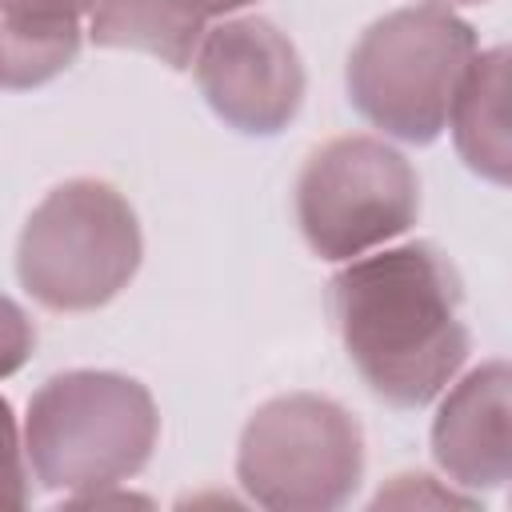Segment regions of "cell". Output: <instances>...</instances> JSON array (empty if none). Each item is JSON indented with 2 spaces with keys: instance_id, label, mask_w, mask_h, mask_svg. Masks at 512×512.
Instances as JSON below:
<instances>
[{
  "instance_id": "1",
  "label": "cell",
  "mask_w": 512,
  "mask_h": 512,
  "mask_svg": "<svg viewBox=\"0 0 512 512\" xmlns=\"http://www.w3.org/2000/svg\"><path fill=\"white\" fill-rule=\"evenodd\" d=\"M328 308L352 368L388 408L432 404L472 352L460 272L428 240L344 260Z\"/></svg>"
},
{
  "instance_id": "2",
  "label": "cell",
  "mask_w": 512,
  "mask_h": 512,
  "mask_svg": "<svg viewBox=\"0 0 512 512\" xmlns=\"http://www.w3.org/2000/svg\"><path fill=\"white\" fill-rule=\"evenodd\" d=\"M160 440L152 392L100 368L48 376L24 412V456L40 488L80 504L140 476Z\"/></svg>"
},
{
  "instance_id": "3",
  "label": "cell",
  "mask_w": 512,
  "mask_h": 512,
  "mask_svg": "<svg viewBox=\"0 0 512 512\" xmlns=\"http://www.w3.org/2000/svg\"><path fill=\"white\" fill-rule=\"evenodd\" d=\"M144 260V236L128 196L96 176L56 184L24 220L16 280L48 312H96L112 304Z\"/></svg>"
},
{
  "instance_id": "4",
  "label": "cell",
  "mask_w": 512,
  "mask_h": 512,
  "mask_svg": "<svg viewBox=\"0 0 512 512\" xmlns=\"http://www.w3.org/2000/svg\"><path fill=\"white\" fill-rule=\"evenodd\" d=\"M476 52V28L448 8L408 4L384 12L348 52V104L384 136L432 144L448 128L456 84Z\"/></svg>"
},
{
  "instance_id": "5",
  "label": "cell",
  "mask_w": 512,
  "mask_h": 512,
  "mask_svg": "<svg viewBox=\"0 0 512 512\" xmlns=\"http://www.w3.org/2000/svg\"><path fill=\"white\" fill-rule=\"evenodd\" d=\"M236 480L260 508H344L364 480V428L332 396H272L248 416L240 432Z\"/></svg>"
},
{
  "instance_id": "6",
  "label": "cell",
  "mask_w": 512,
  "mask_h": 512,
  "mask_svg": "<svg viewBox=\"0 0 512 512\" xmlns=\"http://www.w3.org/2000/svg\"><path fill=\"white\" fill-rule=\"evenodd\" d=\"M296 224L312 256L344 264L404 236L420 216V176L380 136H336L296 176Z\"/></svg>"
},
{
  "instance_id": "7",
  "label": "cell",
  "mask_w": 512,
  "mask_h": 512,
  "mask_svg": "<svg viewBox=\"0 0 512 512\" xmlns=\"http://www.w3.org/2000/svg\"><path fill=\"white\" fill-rule=\"evenodd\" d=\"M192 80L204 104L240 136L284 132L308 88L296 44L264 16L216 20L192 56Z\"/></svg>"
},
{
  "instance_id": "8",
  "label": "cell",
  "mask_w": 512,
  "mask_h": 512,
  "mask_svg": "<svg viewBox=\"0 0 512 512\" xmlns=\"http://www.w3.org/2000/svg\"><path fill=\"white\" fill-rule=\"evenodd\" d=\"M508 392L512 372L504 360H484L444 388L432 416V460L448 484L464 492L504 488L512 476V436H508Z\"/></svg>"
},
{
  "instance_id": "9",
  "label": "cell",
  "mask_w": 512,
  "mask_h": 512,
  "mask_svg": "<svg viewBox=\"0 0 512 512\" xmlns=\"http://www.w3.org/2000/svg\"><path fill=\"white\" fill-rule=\"evenodd\" d=\"M252 4L256 0H96L88 16V40L96 48L144 52L184 72L192 68L204 32Z\"/></svg>"
},
{
  "instance_id": "10",
  "label": "cell",
  "mask_w": 512,
  "mask_h": 512,
  "mask_svg": "<svg viewBox=\"0 0 512 512\" xmlns=\"http://www.w3.org/2000/svg\"><path fill=\"white\" fill-rule=\"evenodd\" d=\"M96 0H0V88L28 92L72 68Z\"/></svg>"
},
{
  "instance_id": "11",
  "label": "cell",
  "mask_w": 512,
  "mask_h": 512,
  "mask_svg": "<svg viewBox=\"0 0 512 512\" xmlns=\"http://www.w3.org/2000/svg\"><path fill=\"white\" fill-rule=\"evenodd\" d=\"M448 128L460 160L492 184H508L512 176V140H508V48H484L472 56L464 68L452 108H448Z\"/></svg>"
},
{
  "instance_id": "12",
  "label": "cell",
  "mask_w": 512,
  "mask_h": 512,
  "mask_svg": "<svg viewBox=\"0 0 512 512\" xmlns=\"http://www.w3.org/2000/svg\"><path fill=\"white\" fill-rule=\"evenodd\" d=\"M32 500L24 432L12 416V404L0 396V508H24Z\"/></svg>"
},
{
  "instance_id": "13",
  "label": "cell",
  "mask_w": 512,
  "mask_h": 512,
  "mask_svg": "<svg viewBox=\"0 0 512 512\" xmlns=\"http://www.w3.org/2000/svg\"><path fill=\"white\" fill-rule=\"evenodd\" d=\"M32 348H36V324L32 316L0 292V380L16 376L28 360H32Z\"/></svg>"
},
{
  "instance_id": "14",
  "label": "cell",
  "mask_w": 512,
  "mask_h": 512,
  "mask_svg": "<svg viewBox=\"0 0 512 512\" xmlns=\"http://www.w3.org/2000/svg\"><path fill=\"white\" fill-rule=\"evenodd\" d=\"M384 504H476L472 492H460L456 484H440L424 472H404V476H392L388 488L376 492L372 508H384Z\"/></svg>"
},
{
  "instance_id": "15",
  "label": "cell",
  "mask_w": 512,
  "mask_h": 512,
  "mask_svg": "<svg viewBox=\"0 0 512 512\" xmlns=\"http://www.w3.org/2000/svg\"><path fill=\"white\" fill-rule=\"evenodd\" d=\"M416 4H432V8H476V4H488V0H416Z\"/></svg>"
}]
</instances>
